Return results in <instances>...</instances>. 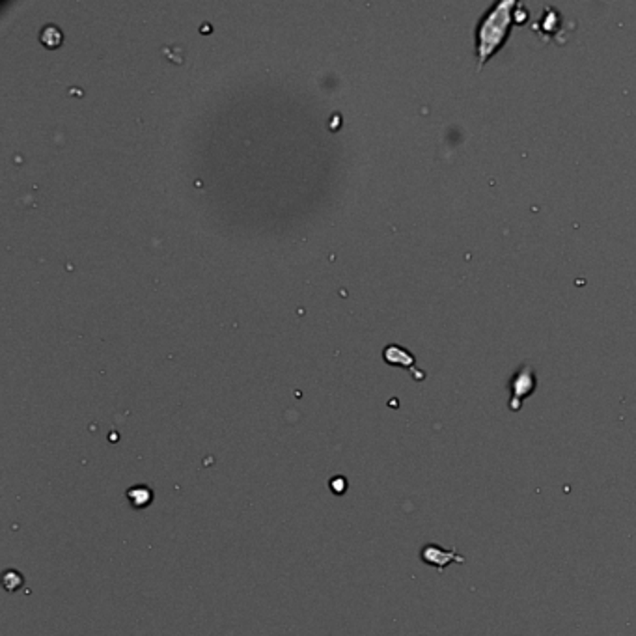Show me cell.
Returning <instances> with one entry per match:
<instances>
[{
    "mask_svg": "<svg viewBox=\"0 0 636 636\" xmlns=\"http://www.w3.org/2000/svg\"><path fill=\"white\" fill-rule=\"evenodd\" d=\"M530 19V11L525 8L522 2H517V8H515V23L517 24H525L527 21Z\"/></svg>",
    "mask_w": 636,
    "mask_h": 636,
    "instance_id": "cell-10",
    "label": "cell"
},
{
    "mask_svg": "<svg viewBox=\"0 0 636 636\" xmlns=\"http://www.w3.org/2000/svg\"><path fill=\"white\" fill-rule=\"evenodd\" d=\"M329 487L334 495H344L345 491H347V480H345L344 476H334V478L329 482Z\"/></svg>",
    "mask_w": 636,
    "mask_h": 636,
    "instance_id": "cell-9",
    "label": "cell"
},
{
    "mask_svg": "<svg viewBox=\"0 0 636 636\" xmlns=\"http://www.w3.org/2000/svg\"><path fill=\"white\" fill-rule=\"evenodd\" d=\"M23 575L19 571L15 570H8L4 571V577H2V584H4V588L8 592H15V590H19L23 586Z\"/></svg>",
    "mask_w": 636,
    "mask_h": 636,
    "instance_id": "cell-7",
    "label": "cell"
},
{
    "mask_svg": "<svg viewBox=\"0 0 636 636\" xmlns=\"http://www.w3.org/2000/svg\"><path fill=\"white\" fill-rule=\"evenodd\" d=\"M420 556H422V560H424V564L433 565V567H437V570H440V571L444 570L446 565H450L452 562H455V560H457L459 564H463L464 562V560L461 558V556L457 555L455 550H446V549H442V547L435 545V543H429V545L424 547L420 552Z\"/></svg>",
    "mask_w": 636,
    "mask_h": 636,
    "instance_id": "cell-4",
    "label": "cell"
},
{
    "mask_svg": "<svg viewBox=\"0 0 636 636\" xmlns=\"http://www.w3.org/2000/svg\"><path fill=\"white\" fill-rule=\"evenodd\" d=\"M41 41H44L47 47H56L62 41V32L56 29V26H45L44 32H41Z\"/></svg>",
    "mask_w": 636,
    "mask_h": 636,
    "instance_id": "cell-8",
    "label": "cell"
},
{
    "mask_svg": "<svg viewBox=\"0 0 636 636\" xmlns=\"http://www.w3.org/2000/svg\"><path fill=\"white\" fill-rule=\"evenodd\" d=\"M127 500H129V506L133 510H146L149 504L154 502V491L144 485V483H136V485H131L125 493Z\"/></svg>",
    "mask_w": 636,
    "mask_h": 636,
    "instance_id": "cell-5",
    "label": "cell"
},
{
    "mask_svg": "<svg viewBox=\"0 0 636 636\" xmlns=\"http://www.w3.org/2000/svg\"><path fill=\"white\" fill-rule=\"evenodd\" d=\"M562 23H564L562 14L556 10L555 6H545L543 11H541L540 19L532 24V29H534V32H536L541 39L549 41V39L558 38V34L562 32Z\"/></svg>",
    "mask_w": 636,
    "mask_h": 636,
    "instance_id": "cell-3",
    "label": "cell"
},
{
    "mask_svg": "<svg viewBox=\"0 0 636 636\" xmlns=\"http://www.w3.org/2000/svg\"><path fill=\"white\" fill-rule=\"evenodd\" d=\"M384 360L390 364L403 366V368H411L412 364H414V357L409 351L397 347V345H390V347L384 349Z\"/></svg>",
    "mask_w": 636,
    "mask_h": 636,
    "instance_id": "cell-6",
    "label": "cell"
},
{
    "mask_svg": "<svg viewBox=\"0 0 636 636\" xmlns=\"http://www.w3.org/2000/svg\"><path fill=\"white\" fill-rule=\"evenodd\" d=\"M536 372H534L530 364H522L510 379V409L515 412L521 411L525 399L536 392Z\"/></svg>",
    "mask_w": 636,
    "mask_h": 636,
    "instance_id": "cell-2",
    "label": "cell"
},
{
    "mask_svg": "<svg viewBox=\"0 0 636 636\" xmlns=\"http://www.w3.org/2000/svg\"><path fill=\"white\" fill-rule=\"evenodd\" d=\"M517 0H497L476 24V56L478 69L502 51L515 23Z\"/></svg>",
    "mask_w": 636,
    "mask_h": 636,
    "instance_id": "cell-1",
    "label": "cell"
}]
</instances>
